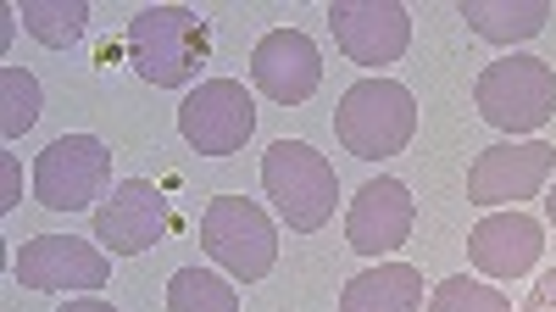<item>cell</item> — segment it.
Listing matches in <instances>:
<instances>
[{
	"label": "cell",
	"instance_id": "obj_1",
	"mask_svg": "<svg viewBox=\"0 0 556 312\" xmlns=\"http://www.w3.org/2000/svg\"><path fill=\"white\" fill-rule=\"evenodd\" d=\"M212 57V28L195 7H146L128 17V62L156 89H184Z\"/></svg>",
	"mask_w": 556,
	"mask_h": 312
},
{
	"label": "cell",
	"instance_id": "obj_2",
	"mask_svg": "<svg viewBox=\"0 0 556 312\" xmlns=\"http://www.w3.org/2000/svg\"><path fill=\"white\" fill-rule=\"evenodd\" d=\"M262 185H267L273 212L285 217L295 235L329 229V217L340 207L334 162L323 157V151H312L306 140H273L267 157H262Z\"/></svg>",
	"mask_w": 556,
	"mask_h": 312
},
{
	"label": "cell",
	"instance_id": "obj_3",
	"mask_svg": "<svg viewBox=\"0 0 556 312\" xmlns=\"http://www.w3.org/2000/svg\"><path fill=\"white\" fill-rule=\"evenodd\" d=\"M334 134H340V146L362 162L401 157L412 146V134H417L412 89L395 84V78H356L334 107Z\"/></svg>",
	"mask_w": 556,
	"mask_h": 312
},
{
	"label": "cell",
	"instance_id": "obj_4",
	"mask_svg": "<svg viewBox=\"0 0 556 312\" xmlns=\"http://www.w3.org/2000/svg\"><path fill=\"white\" fill-rule=\"evenodd\" d=\"M201 251L240 285H256L278 262V229L251 196H212L201 212Z\"/></svg>",
	"mask_w": 556,
	"mask_h": 312
},
{
	"label": "cell",
	"instance_id": "obj_5",
	"mask_svg": "<svg viewBox=\"0 0 556 312\" xmlns=\"http://www.w3.org/2000/svg\"><path fill=\"white\" fill-rule=\"evenodd\" d=\"M473 101L501 134H534L556 117V73L540 57H501L479 73Z\"/></svg>",
	"mask_w": 556,
	"mask_h": 312
},
{
	"label": "cell",
	"instance_id": "obj_6",
	"mask_svg": "<svg viewBox=\"0 0 556 312\" xmlns=\"http://www.w3.org/2000/svg\"><path fill=\"white\" fill-rule=\"evenodd\" d=\"M112 185V146L96 134H62L34 157V196L51 212H78Z\"/></svg>",
	"mask_w": 556,
	"mask_h": 312
},
{
	"label": "cell",
	"instance_id": "obj_7",
	"mask_svg": "<svg viewBox=\"0 0 556 312\" xmlns=\"http://www.w3.org/2000/svg\"><path fill=\"white\" fill-rule=\"evenodd\" d=\"M178 134L201 157H235L256 134V101L240 78H201L178 107Z\"/></svg>",
	"mask_w": 556,
	"mask_h": 312
},
{
	"label": "cell",
	"instance_id": "obj_8",
	"mask_svg": "<svg viewBox=\"0 0 556 312\" xmlns=\"http://www.w3.org/2000/svg\"><path fill=\"white\" fill-rule=\"evenodd\" d=\"M556 146L551 140H501L473 157L468 167V201L473 207H501V201H529L540 185H551Z\"/></svg>",
	"mask_w": 556,
	"mask_h": 312
},
{
	"label": "cell",
	"instance_id": "obj_9",
	"mask_svg": "<svg viewBox=\"0 0 556 312\" xmlns=\"http://www.w3.org/2000/svg\"><path fill=\"white\" fill-rule=\"evenodd\" d=\"M329 28L356 67H390L412 45V12L395 7V0H334Z\"/></svg>",
	"mask_w": 556,
	"mask_h": 312
},
{
	"label": "cell",
	"instance_id": "obj_10",
	"mask_svg": "<svg viewBox=\"0 0 556 312\" xmlns=\"http://www.w3.org/2000/svg\"><path fill=\"white\" fill-rule=\"evenodd\" d=\"M12 274L23 290H101L112 279V257L78 235H39L17 251Z\"/></svg>",
	"mask_w": 556,
	"mask_h": 312
},
{
	"label": "cell",
	"instance_id": "obj_11",
	"mask_svg": "<svg viewBox=\"0 0 556 312\" xmlns=\"http://www.w3.org/2000/svg\"><path fill=\"white\" fill-rule=\"evenodd\" d=\"M167 223H173L167 196L151 185V178H123V185L112 190V201L96 207V223H89V229L101 235V246L112 257H139L167 235Z\"/></svg>",
	"mask_w": 556,
	"mask_h": 312
},
{
	"label": "cell",
	"instance_id": "obj_12",
	"mask_svg": "<svg viewBox=\"0 0 556 312\" xmlns=\"http://www.w3.org/2000/svg\"><path fill=\"white\" fill-rule=\"evenodd\" d=\"M251 78L267 101L278 107H301L317 96V84H323V57H317V45L301 34V28H273L256 39V51H251Z\"/></svg>",
	"mask_w": 556,
	"mask_h": 312
},
{
	"label": "cell",
	"instance_id": "obj_13",
	"mask_svg": "<svg viewBox=\"0 0 556 312\" xmlns=\"http://www.w3.org/2000/svg\"><path fill=\"white\" fill-rule=\"evenodd\" d=\"M412 217H417V201L401 178H374L362 185L351 212H345V240L356 257H384V251H401L406 235H412Z\"/></svg>",
	"mask_w": 556,
	"mask_h": 312
},
{
	"label": "cell",
	"instance_id": "obj_14",
	"mask_svg": "<svg viewBox=\"0 0 556 312\" xmlns=\"http://www.w3.org/2000/svg\"><path fill=\"white\" fill-rule=\"evenodd\" d=\"M545 257V229L529 212H490L468 229V262L490 279H518Z\"/></svg>",
	"mask_w": 556,
	"mask_h": 312
},
{
	"label": "cell",
	"instance_id": "obj_15",
	"mask_svg": "<svg viewBox=\"0 0 556 312\" xmlns=\"http://www.w3.org/2000/svg\"><path fill=\"white\" fill-rule=\"evenodd\" d=\"M424 307V267L379 262L340 290V312H417Z\"/></svg>",
	"mask_w": 556,
	"mask_h": 312
},
{
	"label": "cell",
	"instance_id": "obj_16",
	"mask_svg": "<svg viewBox=\"0 0 556 312\" xmlns=\"http://www.w3.org/2000/svg\"><path fill=\"white\" fill-rule=\"evenodd\" d=\"M462 23L490 45H523L551 23L545 0H462Z\"/></svg>",
	"mask_w": 556,
	"mask_h": 312
},
{
	"label": "cell",
	"instance_id": "obj_17",
	"mask_svg": "<svg viewBox=\"0 0 556 312\" xmlns=\"http://www.w3.org/2000/svg\"><path fill=\"white\" fill-rule=\"evenodd\" d=\"M17 17H23V34H34L51 51H67L89 28V0H23Z\"/></svg>",
	"mask_w": 556,
	"mask_h": 312
},
{
	"label": "cell",
	"instance_id": "obj_18",
	"mask_svg": "<svg viewBox=\"0 0 556 312\" xmlns=\"http://www.w3.org/2000/svg\"><path fill=\"white\" fill-rule=\"evenodd\" d=\"M167 312H240V296L223 274L206 267H178L167 279Z\"/></svg>",
	"mask_w": 556,
	"mask_h": 312
},
{
	"label": "cell",
	"instance_id": "obj_19",
	"mask_svg": "<svg viewBox=\"0 0 556 312\" xmlns=\"http://www.w3.org/2000/svg\"><path fill=\"white\" fill-rule=\"evenodd\" d=\"M39 78L28 67H7L0 73V134L7 140H23V134L39 123Z\"/></svg>",
	"mask_w": 556,
	"mask_h": 312
},
{
	"label": "cell",
	"instance_id": "obj_20",
	"mask_svg": "<svg viewBox=\"0 0 556 312\" xmlns=\"http://www.w3.org/2000/svg\"><path fill=\"white\" fill-rule=\"evenodd\" d=\"M429 312H513V301H506L495 285H484V279L451 274V279H440V285H434Z\"/></svg>",
	"mask_w": 556,
	"mask_h": 312
},
{
	"label": "cell",
	"instance_id": "obj_21",
	"mask_svg": "<svg viewBox=\"0 0 556 312\" xmlns=\"http://www.w3.org/2000/svg\"><path fill=\"white\" fill-rule=\"evenodd\" d=\"M523 312H556V267H551V274H540V279L529 285Z\"/></svg>",
	"mask_w": 556,
	"mask_h": 312
},
{
	"label": "cell",
	"instance_id": "obj_22",
	"mask_svg": "<svg viewBox=\"0 0 556 312\" xmlns=\"http://www.w3.org/2000/svg\"><path fill=\"white\" fill-rule=\"evenodd\" d=\"M0 178H7V190H0V212H12V207H17V178H23V167H17L12 151L0 157Z\"/></svg>",
	"mask_w": 556,
	"mask_h": 312
},
{
	"label": "cell",
	"instance_id": "obj_23",
	"mask_svg": "<svg viewBox=\"0 0 556 312\" xmlns=\"http://www.w3.org/2000/svg\"><path fill=\"white\" fill-rule=\"evenodd\" d=\"M62 312H117L112 301H96V296H84V301H67Z\"/></svg>",
	"mask_w": 556,
	"mask_h": 312
},
{
	"label": "cell",
	"instance_id": "obj_24",
	"mask_svg": "<svg viewBox=\"0 0 556 312\" xmlns=\"http://www.w3.org/2000/svg\"><path fill=\"white\" fill-rule=\"evenodd\" d=\"M545 217H551V229H556V185H551V196H545Z\"/></svg>",
	"mask_w": 556,
	"mask_h": 312
}]
</instances>
